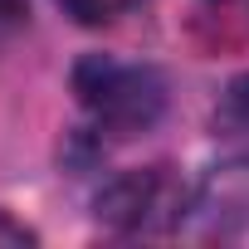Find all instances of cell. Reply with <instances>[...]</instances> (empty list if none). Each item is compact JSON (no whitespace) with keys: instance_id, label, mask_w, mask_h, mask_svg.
<instances>
[{"instance_id":"cell-1","label":"cell","mask_w":249,"mask_h":249,"mask_svg":"<svg viewBox=\"0 0 249 249\" xmlns=\"http://www.w3.org/2000/svg\"><path fill=\"white\" fill-rule=\"evenodd\" d=\"M73 93L83 112L93 117V127L127 142L157 127V117L166 112V83L147 64H122L107 54H88L73 69Z\"/></svg>"},{"instance_id":"cell-6","label":"cell","mask_w":249,"mask_h":249,"mask_svg":"<svg viewBox=\"0 0 249 249\" xmlns=\"http://www.w3.org/2000/svg\"><path fill=\"white\" fill-rule=\"evenodd\" d=\"M25 244H35V230L0 210V249H25Z\"/></svg>"},{"instance_id":"cell-5","label":"cell","mask_w":249,"mask_h":249,"mask_svg":"<svg viewBox=\"0 0 249 249\" xmlns=\"http://www.w3.org/2000/svg\"><path fill=\"white\" fill-rule=\"evenodd\" d=\"M64 5V15H73L78 25H112V20H122L137 0H59Z\"/></svg>"},{"instance_id":"cell-2","label":"cell","mask_w":249,"mask_h":249,"mask_svg":"<svg viewBox=\"0 0 249 249\" xmlns=\"http://www.w3.org/2000/svg\"><path fill=\"white\" fill-rule=\"evenodd\" d=\"M191 210L186 186L171 176V166H142L122 171L98 191V220L117 234H161L176 230Z\"/></svg>"},{"instance_id":"cell-4","label":"cell","mask_w":249,"mask_h":249,"mask_svg":"<svg viewBox=\"0 0 249 249\" xmlns=\"http://www.w3.org/2000/svg\"><path fill=\"white\" fill-rule=\"evenodd\" d=\"M210 127H215V137H220V142H230V147L249 152V73H239V78L220 93Z\"/></svg>"},{"instance_id":"cell-7","label":"cell","mask_w":249,"mask_h":249,"mask_svg":"<svg viewBox=\"0 0 249 249\" xmlns=\"http://www.w3.org/2000/svg\"><path fill=\"white\" fill-rule=\"evenodd\" d=\"M244 20H249V10H244Z\"/></svg>"},{"instance_id":"cell-3","label":"cell","mask_w":249,"mask_h":249,"mask_svg":"<svg viewBox=\"0 0 249 249\" xmlns=\"http://www.w3.org/2000/svg\"><path fill=\"white\" fill-rule=\"evenodd\" d=\"M186 220L200 230V234H239L249 230V161H225L215 166L200 191L191 196V210Z\"/></svg>"}]
</instances>
